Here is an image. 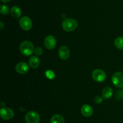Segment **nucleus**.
<instances>
[{"mask_svg":"<svg viewBox=\"0 0 123 123\" xmlns=\"http://www.w3.org/2000/svg\"><path fill=\"white\" fill-rule=\"evenodd\" d=\"M19 49L22 55L25 56H30L34 53L35 48L32 42L29 41H25L21 43Z\"/></svg>","mask_w":123,"mask_h":123,"instance_id":"f257e3e1","label":"nucleus"},{"mask_svg":"<svg viewBox=\"0 0 123 123\" xmlns=\"http://www.w3.org/2000/svg\"><path fill=\"white\" fill-rule=\"evenodd\" d=\"M62 28L66 31L70 32L75 30L78 27V22L72 18H67L64 19L62 23Z\"/></svg>","mask_w":123,"mask_h":123,"instance_id":"f03ea898","label":"nucleus"},{"mask_svg":"<svg viewBox=\"0 0 123 123\" xmlns=\"http://www.w3.org/2000/svg\"><path fill=\"white\" fill-rule=\"evenodd\" d=\"M25 119L27 123H39L40 117L37 112L35 111H29L25 115Z\"/></svg>","mask_w":123,"mask_h":123,"instance_id":"7ed1b4c3","label":"nucleus"},{"mask_svg":"<svg viewBox=\"0 0 123 123\" xmlns=\"http://www.w3.org/2000/svg\"><path fill=\"white\" fill-rule=\"evenodd\" d=\"M92 77L94 81L97 82H103L106 79V74L102 69H97L94 70L92 73Z\"/></svg>","mask_w":123,"mask_h":123,"instance_id":"20e7f679","label":"nucleus"},{"mask_svg":"<svg viewBox=\"0 0 123 123\" xmlns=\"http://www.w3.org/2000/svg\"><path fill=\"white\" fill-rule=\"evenodd\" d=\"M113 84L117 88H123V72H117L112 77Z\"/></svg>","mask_w":123,"mask_h":123,"instance_id":"39448f33","label":"nucleus"},{"mask_svg":"<svg viewBox=\"0 0 123 123\" xmlns=\"http://www.w3.org/2000/svg\"><path fill=\"white\" fill-rule=\"evenodd\" d=\"M14 115L13 110L8 107H1L0 110V116L4 120H10L12 119Z\"/></svg>","mask_w":123,"mask_h":123,"instance_id":"423d86ee","label":"nucleus"},{"mask_svg":"<svg viewBox=\"0 0 123 123\" xmlns=\"http://www.w3.org/2000/svg\"><path fill=\"white\" fill-rule=\"evenodd\" d=\"M19 25L24 30L28 31L31 30L32 27V20L29 17L24 16L19 20Z\"/></svg>","mask_w":123,"mask_h":123,"instance_id":"0eeeda50","label":"nucleus"},{"mask_svg":"<svg viewBox=\"0 0 123 123\" xmlns=\"http://www.w3.org/2000/svg\"><path fill=\"white\" fill-rule=\"evenodd\" d=\"M56 44V41L55 37L52 35L46 36L44 39V47L48 49H53L55 47Z\"/></svg>","mask_w":123,"mask_h":123,"instance_id":"6e6552de","label":"nucleus"},{"mask_svg":"<svg viewBox=\"0 0 123 123\" xmlns=\"http://www.w3.org/2000/svg\"><path fill=\"white\" fill-rule=\"evenodd\" d=\"M15 69L18 73L20 74H24L28 72L30 67L26 63L22 62H19L17 64L15 67Z\"/></svg>","mask_w":123,"mask_h":123,"instance_id":"1a4fd4ad","label":"nucleus"},{"mask_svg":"<svg viewBox=\"0 0 123 123\" xmlns=\"http://www.w3.org/2000/svg\"><path fill=\"white\" fill-rule=\"evenodd\" d=\"M59 57L62 60H66L70 56V50L66 46H62L58 51Z\"/></svg>","mask_w":123,"mask_h":123,"instance_id":"9d476101","label":"nucleus"},{"mask_svg":"<svg viewBox=\"0 0 123 123\" xmlns=\"http://www.w3.org/2000/svg\"><path fill=\"white\" fill-rule=\"evenodd\" d=\"M80 112L84 116L90 117L93 113V109L89 104H84L80 109Z\"/></svg>","mask_w":123,"mask_h":123,"instance_id":"9b49d317","label":"nucleus"},{"mask_svg":"<svg viewBox=\"0 0 123 123\" xmlns=\"http://www.w3.org/2000/svg\"><path fill=\"white\" fill-rule=\"evenodd\" d=\"M29 65L32 68H37L40 65V59L36 55L30 57L29 59Z\"/></svg>","mask_w":123,"mask_h":123,"instance_id":"f8f14e48","label":"nucleus"},{"mask_svg":"<svg viewBox=\"0 0 123 123\" xmlns=\"http://www.w3.org/2000/svg\"><path fill=\"white\" fill-rule=\"evenodd\" d=\"M113 90L111 87H106L102 90V95L103 98L109 99L112 96Z\"/></svg>","mask_w":123,"mask_h":123,"instance_id":"ddd939ff","label":"nucleus"},{"mask_svg":"<svg viewBox=\"0 0 123 123\" xmlns=\"http://www.w3.org/2000/svg\"><path fill=\"white\" fill-rule=\"evenodd\" d=\"M10 13L13 17L15 18H18L21 16L22 12L19 7L15 6L12 7V8L10 9Z\"/></svg>","mask_w":123,"mask_h":123,"instance_id":"4468645a","label":"nucleus"},{"mask_svg":"<svg viewBox=\"0 0 123 123\" xmlns=\"http://www.w3.org/2000/svg\"><path fill=\"white\" fill-rule=\"evenodd\" d=\"M50 123H65L64 118L60 114H55L52 116Z\"/></svg>","mask_w":123,"mask_h":123,"instance_id":"2eb2a0df","label":"nucleus"},{"mask_svg":"<svg viewBox=\"0 0 123 123\" xmlns=\"http://www.w3.org/2000/svg\"><path fill=\"white\" fill-rule=\"evenodd\" d=\"M114 45L119 49H123V37L120 36L115 39L114 41Z\"/></svg>","mask_w":123,"mask_h":123,"instance_id":"dca6fc26","label":"nucleus"},{"mask_svg":"<svg viewBox=\"0 0 123 123\" xmlns=\"http://www.w3.org/2000/svg\"><path fill=\"white\" fill-rule=\"evenodd\" d=\"M10 12L8 6L6 4H1L0 6V13L2 15H7Z\"/></svg>","mask_w":123,"mask_h":123,"instance_id":"f3484780","label":"nucleus"},{"mask_svg":"<svg viewBox=\"0 0 123 123\" xmlns=\"http://www.w3.org/2000/svg\"><path fill=\"white\" fill-rule=\"evenodd\" d=\"M45 74L47 78H49V79H53V78H55V73L51 70H48V71H46Z\"/></svg>","mask_w":123,"mask_h":123,"instance_id":"a211bd4d","label":"nucleus"},{"mask_svg":"<svg viewBox=\"0 0 123 123\" xmlns=\"http://www.w3.org/2000/svg\"><path fill=\"white\" fill-rule=\"evenodd\" d=\"M115 98H116L118 100L123 99V90H118V91L116 92Z\"/></svg>","mask_w":123,"mask_h":123,"instance_id":"6ab92c4d","label":"nucleus"},{"mask_svg":"<svg viewBox=\"0 0 123 123\" xmlns=\"http://www.w3.org/2000/svg\"><path fill=\"white\" fill-rule=\"evenodd\" d=\"M34 53L37 55H42V54L43 53V49H42V48H41V47H37V48H35Z\"/></svg>","mask_w":123,"mask_h":123,"instance_id":"aec40b11","label":"nucleus"},{"mask_svg":"<svg viewBox=\"0 0 123 123\" xmlns=\"http://www.w3.org/2000/svg\"><path fill=\"white\" fill-rule=\"evenodd\" d=\"M94 101L97 104H100L102 103V101H103V98L101 96L98 95V96H96L94 98Z\"/></svg>","mask_w":123,"mask_h":123,"instance_id":"412c9836","label":"nucleus"},{"mask_svg":"<svg viewBox=\"0 0 123 123\" xmlns=\"http://www.w3.org/2000/svg\"><path fill=\"white\" fill-rule=\"evenodd\" d=\"M0 25H1V27H0V29H1V30H2V28H4V25L3 22L1 21V22H0Z\"/></svg>","mask_w":123,"mask_h":123,"instance_id":"4be33fe9","label":"nucleus"},{"mask_svg":"<svg viewBox=\"0 0 123 123\" xmlns=\"http://www.w3.org/2000/svg\"><path fill=\"white\" fill-rule=\"evenodd\" d=\"M10 1V0H1V2H4V3H6V2H9Z\"/></svg>","mask_w":123,"mask_h":123,"instance_id":"5701e85b","label":"nucleus"}]
</instances>
